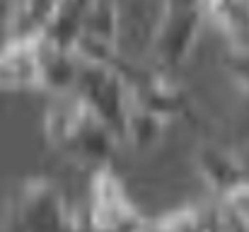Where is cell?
<instances>
[{"label": "cell", "mask_w": 249, "mask_h": 232, "mask_svg": "<svg viewBox=\"0 0 249 232\" xmlns=\"http://www.w3.org/2000/svg\"><path fill=\"white\" fill-rule=\"evenodd\" d=\"M46 56L49 41L44 36L7 39L0 46V89H46Z\"/></svg>", "instance_id": "cell-4"}, {"label": "cell", "mask_w": 249, "mask_h": 232, "mask_svg": "<svg viewBox=\"0 0 249 232\" xmlns=\"http://www.w3.org/2000/svg\"><path fill=\"white\" fill-rule=\"evenodd\" d=\"M232 71H235L237 80L247 87V92H249V46L235 49V56H232Z\"/></svg>", "instance_id": "cell-8"}, {"label": "cell", "mask_w": 249, "mask_h": 232, "mask_svg": "<svg viewBox=\"0 0 249 232\" xmlns=\"http://www.w3.org/2000/svg\"><path fill=\"white\" fill-rule=\"evenodd\" d=\"M198 169H201V177L206 179V184L220 194L223 198L235 191L240 184H245V172H242V164L232 157L230 153H223L218 148H206L198 155Z\"/></svg>", "instance_id": "cell-7"}, {"label": "cell", "mask_w": 249, "mask_h": 232, "mask_svg": "<svg viewBox=\"0 0 249 232\" xmlns=\"http://www.w3.org/2000/svg\"><path fill=\"white\" fill-rule=\"evenodd\" d=\"M46 136L63 155L107 167L119 143V133L104 124L75 89L53 94L46 109Z\"/></svg>", "instance_id": "cell-1"}, {"label": "cell", "mask_w": 249, "mask_h": 232, "mask_svg": "<svg viewBox=\"0 0 249 232\" xmlns=\"http://www.w3.org/2000/svg\"><path fill=\"white\" fill-rule=\"evenodd\" d=\"M85 232H148L124 181L109 167H99L89 181Z\"/></svg>", "instance_id": "cell-2"}, {"label": "cell", "mask_w": 249, "mask_h": 232, "mask_svg": "<svg viewBox=\"0 0 249 232\" xmlns=\"http://www.w3.org/2000/svg\"><path fill=\"white\" fill-rule=\"evenodd\" d=\"M61 0H10L7 39L41 36L53 19Z\"/></svg>", "instance_id": "cell-5"}, {"label": "cell", "mask_w": 249, "mask_h": 232, "mask_svg": "<svg viewBox=\"0 0 249 232\" xmlns=\"http://www.w3.org/2000/svg\"><path fill=\"white\" fill-rule=\"evenodd\" d=\"M203 17H208L235 49L249 46V0H203Z\"/></svg>", "instance_id": "cell-6"}, {"label": "cell", "mask_w": 249, "mask_h": 232, "mask_svg": "<svg viewBox=\"0 0 249 232\" xmlns=\"http://www.w3.org/2000/svg\"><path fill=\"white\" fill-rule=\"evenodd\" d=\"M15 232H78L61 191L34 179L24 184L15 203Z\"/></svg>", "instance_id": "cell-3"}]
</instances>
